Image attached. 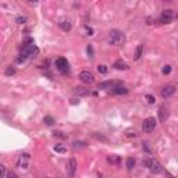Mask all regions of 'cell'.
Returning <instances> with one entry per match:
<instances>
[{"label":"cell","instance_id":"cell-6","mask_svg":"<svg viewBox=\"0 0 178 178\" xmlns=\"http://www.w3.org/2000/svg\"><path fill=\"white\" fill-rule=\"evenodd\" d=\"M29 162H31V155L29 153H22L17 160V167L20 170H26L29 167Z\"/></svg>","mask_w":178,"mask_h":178},{"label":"cell","instance_id":"cell-22","mask_svg":"<svg viewBox=\"0 0 178 178\" xmlns=\"http://www.w3.org/2000/svg\"><path fill=\"white\" fill-rule=\"evenodd\" d=\"M92 136H93V138H95V139H98V141H102V142H109V139L106 138V136H103L102 134H100V135H99L98 132H93V134H92Z\"/></svg>","mask_w":178,"mask_h":178},{"label":"cell","instance_id":"cell-4","mask_svg":"<svg viewBox=\"0 0 178 178\" xmlns=\"http://www.w3.org/2000/svg\"><path fill=\"white\" fill-rule=\"evenodd\" d=\"M54 64H56V68H57V71H59L60 74H63V75L68 74L70 64H68V61H67V59H64V57H59Z\"/></svg>","mask_w":178,"mask_h":178},{"label":"cell","instance_id":"cell-24","mask_svg":"<svg viewBox=\"0 0 178 178\" xmlns=\"http://www.w3.org/2000/svg\"><path fill=\"white\" fill-rule=\"evenodd\" d=\"M15 67H13V66H10V67H7V70H6V75H14L15 74Z\"/></svg>","mask_w":178,"mask_h":178},{"label":"cell","instance_id":"cell-5","mask_svg":"<svg viewBox=\"0 0 178 178\" xmlns=\"http://www.w3.org/2000/svg\"><path fill=\"white\" fill-rule=\"evenodd\" d=\"M155 128H156V118L148 117V118L143 120V122H142V129H143V132L150 134V132L155 131Z\"/></svg>","mask_w":178,"mask_h":178},{"label":"cell","instance_id":"cell-17","mask_svg":"<svg viewBox=\"0 0 178 178\" xmlns=\"http://www.w3.org/2000/svg\"><path fill=\"white\" fill-rule=\"evenodd\" d=\"M59 26L63 31H66V32H67V31H71V22H70L68 20H61L59 22Z\"/></svg>","mask_w":178,"mask_h":178},{"label":"cell","instance_id":"cell-21","mask_svg":"<svg viewBox=\"0 0 178 178\" xmlns=\"http://www.w3.org/2000/svg\"><path fill=\"white\" fill-rule=\"evenodd\" d=\"M142 52H143V45H138V47H136V52H135V60H139L142 56Z\"/></svg>","mask_w":178,"mask_h":178},{"label":"cell","instance_id":"cell-13","mask_svg":"<svg viewBox=\"0 0 178 178\" xmlns=\"http://www.w3.org/2000/svg\"><path fill=\"white\" fill-rule=\"evenodd\" d=\"M110 91H111L113 95H127V93H128V89H127L125 86H122V85L114 86V88H111Z\"/></svg>","mask_w":178,"mask_h":178},{"label":"cell","instance_id":"cell-9","mask_svg":"<svg viewBox=\"0 0 178 178\" xmlns=\"http://www.w3.org/2000/svg\"><path fill=\"white\" fill-rule=\"evenodd\" d=\"M79 79L84 84H93L95 82V75L91 71H82V73L79 74Z\"/></svg>","mask_w":178,"mask_h":178},{"label":"cell","instance_id":"cell-11","mask_svg":"<svg viewBox=\"0 0 178 178\" xmlns=\"http://www.w3.org/2000/svg\"><path fill=\"white\" fill-rule=\"evenodd\" d=\"M157 115H159V121H160V122H164L166 120L170 117L168 109L166 107V106H160V107H159V111H157Z\"/></svg>","mask_w":178,"mask_h":178},{"label":"cell","instance_id":"cell-25","mask_svg":"<svg viewBox=\"0 0 178 178\" xmlns=\"http://www.w3.org/2000/svg\"><path fill=\"white\" fill-rule=\"evenodd\" d=\"M98 71H99L100 74H106L107 73V67H106L104 64H99V66H98Z\"/></svg>","mask_w":178,"mask_h":178},{"label":"cell","instance_id":"cell-15","mask_svg":"<svg viewBox=\"0 0 178 178\" xmlns=\"http://www.w3.org/2000/svg\"><path fill=\"white\" fill-rule=\"evenodd\" d=\"M107 162H109L111 166H120V163H121V157L117 156V155H110V156H107Z\"/></svg>","mask_w":178,"mask_h":178},{"label":"cell","instance_id":"cell-19","mask_svg":"<svg viewBox=\"0 0 178 178\" xmlns=\"http://www.w3.org/2000/svg\"><path fill=\"white\" fill-rule=\"evenodd\" d=\"M135 163H136V162H135V159H134V157H128V159H127L125 166H127V168H128L129 171H131L132 168L135 167Z\"/></svg>","mask_w":178,"mask_h":178},{"label":"cell","instance_id":"cell-32","mask_svg":"<svg viewBox=\"0 0 178 178\" xmlns=\"http://www.w3.org/2000/svg\"><path fill=\"white\" fill-rule=\"evenodd\" d=\"M6 177H17V174L15 173H13V171H10V173H6Z\"/></svg>","mask_w":178,"mask_h":178},{"label":"cell","instance_id":"cell-16","mask_svg":"<svg viewBox=\"0 0 178 178\" xmlns=\"http://www.w3.org/2000/svg\"><path fill=\"white\" fill-rule=\"evenodd\" d=\"M74 93L78 95V96H88L89 93H91V91L86 89V88H81V86H78V88L74 89Z\"/></svg>","mask_w":178,"mask_h":178},{"label":"cell","instance_id":"cell-1","mask_svg":"<svg viewBox=\"0 0 178 178\" xmlns=\"http://www.w3.org/2000/svg\"><path fill=\"white\" fill-rule=\"evenodd\" d=\"M38 53H39V49L36 47V45L33 43L32 39H28L22 45V50H21V54H20V57L17 59V61H18V63H24L26 59L35 56Z\"/></svg>","mask_w":178,"mask_h":178},{"label":"cell","instance_id":"cell-3","mask_svg":"<svg viewBox=\"0 0 178 178\" xmlns=\"http://www.w3.org/2000/svg\"><path fill=\"white\" fill-rule=\"evenodd\" d=\"M143 166L148 167L149 171L152 173V174H160V173L163 171L162 164H160L157 160H155V159H150V157L145 159V160H143Z\"/></svg>","mask_w":178,"mask_h":178},{"label":"cell","instance_id":"cell-29","mask_svg":"<svg viewBox=\"0 0 178 178\" xmlns=\"http://www.w3.org/2000/svg\"><path fill=\"white\" fill-rule=\"evenodd\" d=\"M146 100H148V103H150V104L155 103V98H153L152 95H146Z\"/></svg>","mask_w":178,"mask_h":178},{"label":"cell","instance_id":"cell-34","mask_svg":"<svg viewBox=\"0 0 178 178\" xmlns=\"http://www.w3.org/2000/svg\"><path fill=\"white\" fill-rule=\"evenodd\" d=\"M164 2H173V0H164Z\"/></svg>","mask_w":178,"mask_h":178},{"label":"cell","instance_id":"cell-23","mask_svg":"<svg viewBox=\"0 0 178 178\" xmlns=\"http://www.w3.org/2000/svg\"><path fill=\"white\" fill-rule=\"evenodd\" d=\"M53 149H54V152H57V153H66L67 152V148L63 145H56Z\"/></svg>","mask_w":178,"mask_h":178},{"label":"cell","instance_id":"cell-30","mask_svg":"<svg viewBox=\"0 0 178 178\" xmlns=\"http://www.w3.org/2000/svg\"><path fill=\"white\" fill-rule=\"evenodd\" d=\"M54 135L59 136V138H61V139H67V135H64L63 132H54Z\"/></svg>","mask_w":178,"mask_h":178},{"label":"cell","instance_id":"cell-18","mask_svg":"<svg viewBox=\"0 0 178 178\" xmlns=\"http://www.w3.org/2000/svg\"><path fill=\"white\" fill-rule=\"evenodd\" d=\"M86 142H84V141H75V142H73V149H84V148H86Z\"/></svg>","mask_w":178,"mask_h":178},{"label":"cell","instance_id":"cell-14","mask_svg":"<svg viewBox=\"0 0 178 178\" xmlns=\"http://www.w3.org/2000/svg\"><path fill=\"white\" fill-rule=\"evenodd\" d=\"M113 67H114L115 70H120V71H122V70H128V64L125 63V61H122V60H115L114 64H113Z\"/></svg>","mask_w":178,"mask_h":178},{"label":"cell","instance_id":"cell-8","mask_svg":"<svg viewBox=\"0 0 178 178\" xmlns=\"http://www.w3.org/2000/svg\"><path fill=\"white\" fill-rule=\"evenodd\" d=\"M175 93V86L174 85H166L162 88V98L163 99H170Z\"/></svg>","mask_w":178,"mask_h":178},{"label":"cell","instance_id":"cell-31","mask_svg":"<svg viewBox=\"0 0 178 178\" xmlns=\"http://www.w3.org/2000/svg\"><path fill=\"white\" fill-rule=\"evenodd\" d=\"M25 21H26L25 17H18V18H17V22H18V24H24Z\"/></svg>","mask_w":178,"mask_h":178},{"label":"cell","instance_id":"cell-10","mask_svg":"<svg viewBox=\"0 0 178 178\" xmlns=\"http://www.w3.org/2000/svg\"><path fill=\"white\" fill-rule=\"evenodd\" d=\"M118 85H122V81H104L98 85V89H111Z\"/></svg>","mask_w":178,"mask_h":178},{"label":"cell","instance_id":"cell-2","mask_svg":"<svg viewBox=\"0 0 178 178\" xmlns=\"http://www.w3.org/2000/svg\"><path fill=\"white\" fill-rule=\"evenodd\" d=\"M107 42L111 46H121L122 43L125 42V33L120 29H113L109 32L107 36Z\"/></svg>","mask_w":178,"mask_h":178},{"label":"cell","instance_id":"cell-26","mask_svg":"<svg viewBox=\"0 0 178 178\" xmlns=\"http://www.w3.org/2000/svg\"><path fill=\"white\" fill-rule=\"evenodd\" d=\"M162 71H163V74H164V75H168V74L171 73V66H168V64H167V66H164Z\"/></svg>","mask_w":178,"mask_h":178},{"label":"cell","instance_id":"cell-28","mask_svg":"<svg viewBox=\"0 0 178 178\" xmlns=\"http://www.w3.org/2000/svg\"><path fill=\"white\" fill-rule=\"evenodd\" d=\"M86 53H88V56L89 57H93V47H92V45H88V47H86Z\"/></svg>","mask_w":178,"mask_h":178},{"label":"cell","instance_id":"cell-27","mask_svg":"<svg viewBox=\"0 0 178 178\" xmlns=\"http://www.w3.org/2000/svg\"><path fill=\"white\" fill-rule=\"evenodd\" d=\"M6 166L4 164H2V163H0V178L2 177H6Z\"/></svg>","mask_w":178,"mask_h":178},{"label":"cell","instance_id":"cell-7","mask_svg":"<svg viewBox=\"0 0 178 178\" xmlns=\"http://www.w3.org/2000/svg\"><path fill=\"white\" fill-rule=\"evenodd\" d=\"M173 20H174V11L173 10H164L162 11V15H160V22L162 24H170L173 22Z\"/></svg>","mask_w":178,"mask_h":178},{"label":"cell","instance_id":"cell-20","mask_svg":"<svg viewBox=\"0 0 178 178\" xmlns=\"http://www.w3.org/2000/svg\"><path fill=\"white\" fill-rule=\"evenodd\" d=\"M43 122H45V124H46V125L52 127L53 124H54V122H56V120L53 118L52 115H46V117H45V118H43Z\"/></svg>","mask_w":178,"mask_h":178},{"label":"cell","instance_id":"cell-33","mask_svg":"<svg viewBox=\"0 0 178 178\" xmlns=\"http://www.w3.org/2000/svg\"><path fill=\"white\" fill-rule=\"evenodd\" d=\"M26 2H28V3H31V4H36L39 0H26Z\"/></svg>","mask_w":178,"mask_h":178},{"label":"cell","instance_id":"cell-12","mask_svg":"<svg viewBox=\"0 0 178 178\" xmlns=\"http://www.w3.org/2000/svg\"><path fill=\"white\" fill-rule=\"evenodd\" d=\"M68 174L70 177H74L75 175V171H77V167H78V164H77V160L75 159H70V162H68Z\"/></svg>","mask_w":178,"mask_h":178}]
</instances>
